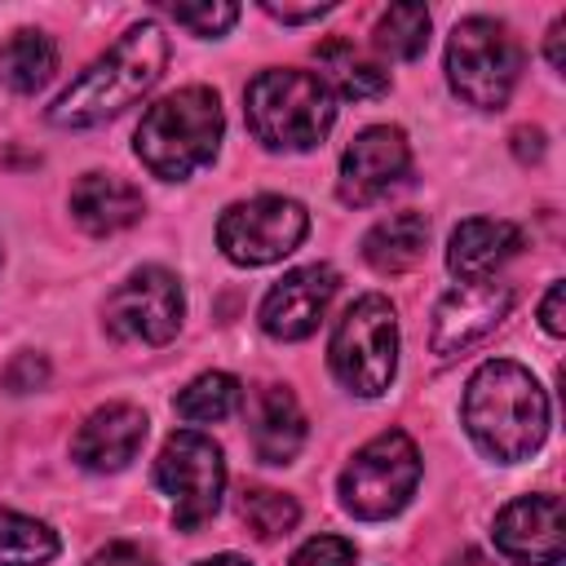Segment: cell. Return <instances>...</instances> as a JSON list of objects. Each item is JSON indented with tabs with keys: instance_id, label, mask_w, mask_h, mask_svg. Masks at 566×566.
<instances>
[{
	"instance_id": "1",
	"label": "cell",
	"mask_w": 566,
	"mask_h": 566,
	"mask_svg": "<svg viewBox=\"0 0 566 566\" xmlns=\"http://www.w3.org/2000/svg\"><path fill=\"white\" fill-rule=\"evenodd\" d=\"M464 429L500 464H517L539 451L548 433V394L513 358H491L464 389Z\"/></svg>"
},
{
	"instance_id": "32",
	"label": "cell",
	"mask_w": 566,
	"mask_h": 566,
	"mask_svg": "<svg viewBox=\"0 0 566 566\" xmlns=\"http://www.w3.org/2000/svg\"><path fill=\"white\" fill-rule=\"evenodd\" d=\"M562 31H566V22L557 18V22L548 27V62H553V71H562Z\"/></svg>"
},
{
	"instance_id": "6",
	"label": "cell",
	"mask_w": 566,
	"mask_h": 566,
	"mask_svg": "<svg viewBox=\"0 0 566 566\" xmlns=\"http://www.w3.org/2000/svg\"><path fill=\"white\" fill-rule=\"evenodd\" d=\"M517 71H522V49L504 22L495 18L455 22L447 40V80L469 106L500 111L517 84Z\"/></svg>"
},
{
	"instance_id": "20",
	"label": "cell",
	"mask_w": 566,
	"mask_h": 566,
	"mask_svg": "<svg viewBox=\"0 0 566 566\" xmlns=\"http://www.w3.org/2000/svg\"><path fill=\"white\" fill-rule=\"evenodd\" d=\"M57 71V44L44 31H13L0 44V84L13 93H35Z\"/></svg>"
},
{
	"instance_id": "19",
	"label": "cell",
	"mask_w": 566,
	"mask_h": 566,
	"mask_svg": "<svg viewBox=\"0 0 566 566\" xmlns=\"http://www.w3.org/2000/svg\"><path fill=\"white\" fill-rule=\"evenodd\" d=\"M424 243H429V217L424 212H394L367 230L363 256L380 274H402L424 256Z\"/></svg>"
},
{
	"instance_id": "28",
	"label": "cell",
	"mask_w": 566,
	"mask_h": 566,
	"mask_svg": "<svg viewBox=\"0 0 566 566\" xmlns=\"http://www.w3.org/2000/svg\"><path fill=\"white\" fill-rule=\"evenodd\" d=\"M49 380V363L40 358V354H18L9 367H4V389H13V394H31V389H40Z\"/></svg>"
},
{
	"instance_id": "4",
	"label": "cell",
	"mask_w": 566,
	"mask_h": 566,
	"mask_svg": "<svg viewBox=\"0 0 566 566\" xmlns=\"http://www.w3.org/2000/svg\"><path fill=\"white\" fill-rule=\"evenodd\" d=\"M248 128L270 150H314L336 124V93L323 75L279 66L261 71L243 93Z\"/></svg>"
},
{
	"instance_id": "10",
	"label": "cell",
	"mask_w": 566,
	"mask_h": 566,
	"mask_svg": "<svg viewBox=\"0 0 566 566\" xmlns=\"http://www.w3.org/2000/svg\"><path fill=\"white\" fill-rule=\"evenodd\" d=\"M181 310H186L181 283L159 265H142L106 296L102 318H106V332L119 340L168 345L181 327Z\"/></svg>"
},
{
	"instance_id": "5",
	"label": "cell",
	"mask_w": 566,
	"mask_h": 566,
	"mask_svg": "<svg viewBox=\"0 0 566 566\" xmlns=\"http://www.w3.org/2000/svg\"><path fill=\"white\" fill-rule=\"evenodd\" d=\"M327 363L345 389L358 398H376L389 389L398 371V318L385 296H358L327 345Z\"/></svg>"
},
{
	"instance_id": "2",
	"label": "cell",
	"mask_w": 566,
	"mask_h": 566,
	"mask_svg": "<svg viewBox=\"0 0 566 566\" xmlns=\"http://www.w3.org/2000/svg\"><path fill=\"white\" fill-rule=\"evenodd\" d=\"M168 62V35L159 22H137L128 27L111 53H102L53 106L49 119L57 128H88L102 124L111 115H119L124 106H133L142 93L155 88V80L164 75Z\"/></svg>"
},
{
	"instance_id": "8",
	"label": "cell",
	"mask_w": 566,
	"mask_h": 566,
	"mask_svg": "<svg viewBox=\"0 0 566 566\" xmlns=\"http://www.w3.org/2000/svg\"><path fill=\"white\" fill-rule=\"evenodd\" d=\"M155 482L172 500V522L181 531H195L221 504V486H226L221 447L199 429H177L155 460Z\"/></svg>"
},
{
	"instance_id": "26",
	"label": "cell",
	"mask_w": 566,
	"mask_h": 566,
	"mask_svg": "<svg viewBox=\"0 0 566 566\" xmlns=\"http://www.w3.org/2000/svg\"><path fill=\"white\" fill-rule=\"evenodd\" d=\"M177 27L195 31V35H221L234 27L239 18V4H221V0H203V4H172L168 9Z\"/></svg>"
},
{
	"instance_id": "34",
	"label": "cell",
	"mask_w": 566,
	"mask_h": 566,
	"mask_svg": "<svg viewBox=\"0 0 566 566\" xmlns=\"http://www.w3.org/2000/svg\"><path fill=\"white\" fill-rule=\"evenodd\" d=\"M199 566H248V562L234 557V553H221V557H208V562H199Z\"/></svg>"
},
{
	"instance_id": "33",
	"label": "cell",
	"mask_w": 566,
	"mask_h": 566,
	"mask_svg": "<svg viewBox=\"0 0 566 566\" xmlns=\"http://www.w3.org/2000/svg\"><path fill=\"white\" fill-rule=\"evenodd\" d=\"M451 566H495V562H491V557H482V553H473V548H469V553H460V557H455V562H451Z\"/></svg>"
},
{
	"instance_id": "15",
	"label": "cell",
	"mask_w": 566,
	"mask_h": 566,
	"mask_svg": "<svg viewBox=\"0 0 566 566\" xmlns=\"http://www.w3.org/2000/svg\"><path fill=\"white\" fill-rule=\"evenodd\" d=\"M142 442H146V411L133 402H106L80 424L71 455L93 473H115L142 451Z\"/></svg>"
},
{
	"instance_id": "24",
	"label": "cell",
	"mask_w": 566,
	"mask_h": 566,
	"mask_svg": "<svg viewBox=\"0 0 566 566\" xmlns=\"http://www.w3.org/2000/svg\"><path fill=\"white\" fill-rule=\"evenodd\" d=\"M239 398H243V389L230 371H203L199 380H190L177 394V411L195 424H212V420H226L239 407Z\"/></svg>"
},
{
	"instance_id": "21",
	"label": "cell",
	"mask_w": 566,
	"mask_h": 566,
	"mask_svg": "<svg viewBox=\"0 0 566 566\" xmlns=\"http://www.w3.org/2000/svg\"><path fill=\"white\" fill-rule=\"evenodd\" d=\"M318 62L332 71V80H336L332 93H340V97L363 102V97H380V93L389 88V75H385L376 62H367L349 40H327V44H318Z\"/></svg>"
},
{
	"instance_id": "30",
	"label": "cell",
	"mask_w": 566,
	"mask_h": 566,
	"mask_svg": "<svg viewBox=\"0 0 566 566\" xmlns=\"http://www.w3.org/2000/svg\"><path fill=\"white\" fill-rule=\"evenodd\" d=\"M562 296H566V287H562V283H553V287L544 292L539 323H544V332H548V336H562V332H566V318H562Z\"/></svg>"
},
{
	"instance_id": "23",
	"label": "cell",
	"mask_w": 566,
	"mask_h": 566,
	"mask_svg": "<svg viewBox=\"0 0 566 566\" xmlns=\"http://www.w3.org/2000/svg\"><path fill=\"white\" fill-rule=\"evenodd\" d=\"M424 44H429V9L424 4L402 0V4H389L380 13V22H376V49L380 53L411 62L424 53Z\"/></svg>"
},
{
	"instance_id": "22",
	"label": "cell",
	"mask_w": 566,
	"mask_h": 566,
	"mask_svg": "<svg viewBox=\"0 0 566 566\" xmlns=\"http://www.w3.org/2000/svg\"><path fill=\"white\" fill-rule=\"evenodd\" d=\"M57 557V535L27 513L0 509V566H44Z\"/></svg>"
},
{
	"instance_id": "27",
	"label": "cell",
	"mask_w": 566,
	"mask_h": 566,
	"mask_svg": "<svg viewBox=\"0 0 566 566\" xmlns=\"http://www.w3.org/2000/svg\"><path fill=\"white\" fill-rule=\"evenodd\" d=\"M292 566H354V544L340 535H314L296 548Z\"/></svg>"
},
{
	"instance_id": "3",
	"label": "cell",
	"mask_w": 566,
	"mask_h": 566,
	"mask_svg": "<svg viewBox=\"0 0 566 566\" xmlns=\"http://www.w3.org/2000/svg\"><path fill=\"white\" fill-rule=\"evenodd\" d=\"M221 97L203 84L177 88L168 97H159L142 124H137V159L164 177V181H181L195 168L212 164L217 146H221Z\"/></svg>"
},
{
	"instance_id": "12",
	"label": "cell",
	"mask_w": 566,
	"mask_h": 566,
	"mask_svg": "<svg viewBox=\"0 0 566 566\" xmlns=\"http://www.w3.org/2000/svg\"><path fill=\"white\" fill-rule=\"evenodd\" d=\"M407 164H411V146H407L402 128H389V124L363 128L340 155V181H336L340 203H349V208L376 203L407 177Z\"/></svg>"
},
{
	"instance_id": "9",
	"label": "cell",
	"mask_w": 566,
	"mask_h": 566,
	"mask_svg": "<svg viewBox=\"0 0 566 566\" xmlns=\"http://www.w3.org/2000/svg\"><path fill=\"white\" fill-rule=\"evenodd\" d=\"M310 234V212L287 195H256L221 212L217 243L234 265H270L301 248Z\"/></svg>"
},
{
	"instance_id": "17",
	"label": "cell",
	"mask_w": 566,
	"mask_h": 566,
	"mask_svg": "<svg viewBox=\"0 0 566 566\" xmlns=\"http://www.w3.org/2000/svg\"><path fill=\"white\" fill-rule=\"evenodd\" d=\"M142 190L115 172H84L71 190V212L88 234H115L128 230L142 217Z\"/></svg>"
},
{
	"instance_id": "11",
	"label": "cell",
	"mask_w": 566,
	"mask_h": 566,
	"mask_svg": "<svg viewBox=\"0 0 566 566\" xmlns=\"http://www.w3.org/2000/svg\"><path fill=\"white\" fill-rule=\"evenodd\" d=\"M513 305V287L495 283V279H460L433 310V332L429 345L438 358H455L469 345H478L482 336H491L500 327V318Z\"/></svg>"
},
{
	"instance_id": "7",
	"label": "cell",
	"mask_w": 566,
	"mask_h": 566,
	"mask_svg": "<svg viewBox=\"0 0 566 566\" xmlns=\"http://www.w3.org/2000/svg\"><path fill=\"white\" fill-rule=\"evenodd\" d=\"M416 482H420V451L402 429H389L376 433L367 447H358L354 460L345 464L340 504L363 522H380L411 500Z\"/></svg>"
},
{
	"instance_id": "16",
	"label": "cell",
	"mask_w": 566,
	"mask_h": 566,
	"mask_svg": "<svg viewBox=\"0 0 566 566\" xmlns=\"http://www.w3.org/2000/svg\"><path fill=\"white\" fill-rule=\"evenodd\" d=\"M522 230L504 217H469L451 230L447 265L455 279H491L509 256H517Z\"/></svg>"
},
{
	"instance_id": "29",
	"label": "cell",
	"mask_w": 566,
	"mask_h": 566,
	"mask_svg": "<svg viewBox=\"0 0 566 566\" xmlns=\"http://www.w3.org/2000/svg\"><path fill=\"white\" fill-rule=\"evenodd\" d=\"M88 566H155V557L142 553L137 544H106L88 557Z\"/></svg>"
},
{
	"instance_id": "13",
	"label": "cell",
	"mask_w": 566,
	"mask_h": 566,
	"mask_svg": "<svg viewBox=\"0 0 566 566\" xmlns=\"http://www.w3.org/2000/svg\"><path fill=\"white\" fill-rule=\"evenodd\" d=\"M336 270L332 265H301L292 274H283L265 301H261V327L274 340H305L318 318L327 314L332 296H336Z\"/></svg>"
},
{
	"instance_id": "31",
	"label": "cell",
	"mask_w": 566,
	"mask_h": 566,
	"mask_svg": "<svg viewBox=\"0 0 566 566\" xmlns=\"http://www.w3.org/2000/svg\"><path fill=\"white\" fill-rule=\"evenodd\" d=\"M270 18L279 22H318L323 13H332V4H310V9H283V4H265Z\"/></svg>"
},
{
	"instance_id": "25",
	"label": "cell",
	"mask_w": 566,
	"mask_h": 566,
	"mask_svg": "<svg viewBox=\"0 0 566 566\" xmlns=\"http://www.w3.org/2000/svg\"><path fill=\"white\" fill-rule=\"evenodd\" d=\"M239 517L248 522V531H252L256 539H279V535H287V531L296 526L301 509H296V500L283 495V491H243Z\"/></svg>"
},
{
	"instance_id": "18",
	"label": "cell",
	"mask_w": 566,
	"mask_h": 566,
	"mask_svg": "<svg viewBox=\"0 0 566 566\" xmlns=\"http://www.w3.org/2000/svg\"><path fill=\"white\" fill-rule=\"evenodd\" d=\"M305 442V416L283 385H265L252 398V451L265 464H287Z\"/></svg>"
},
{
	"instance_id": "14",
	"label": "cell",
	"mask_w": 566,
	"mask_h": 566,
	"mask_svg": "<svg viewBox=\"0 0 566 566\" xmlns=\"http://www.w3.org/2000/svg\"><path fill=\"white\" fill-rule=\"evenodd\" d=\"M495 548L522 566H557L566 548L562 500L557 495H522L495 513Z\"/></svg>"
}]
</instances>
